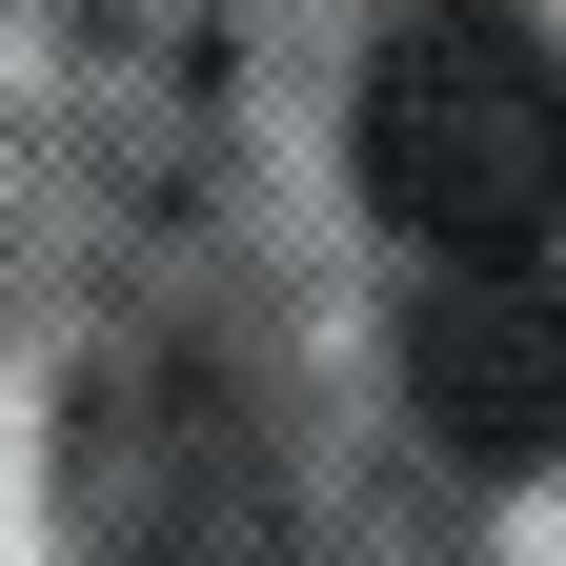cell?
<instances>
[{"mask_svg":"<svg viewBox=\"0 0 566 566\" xmlns=\"http://www.w3.org/2000/svg\"><path fill=\"white\" fill-rule=\"evenodd\" d=\"M365 202L446 263H506L566 223V61L506 0H424L365 61Z\"/></svg>","mask_w":566,"mask_h":566,"instance_id":"6da1fadb","label":"cell"},{"mask_svg":"<svg viewBox=\"0 0 566 566\" xmlns=\"http://www.w3.org/2000/svg\"><path fill=\"white\" fill-rule=\"evenodd\" d=\"M405 385H424V424H446L465 465H546L566 446V283L526 243L506 263H446L424 324H405Z\"/></svg>","mask_w":566,"mask_h":566,"instance_id":"7a4b0ae2","label":"cell"}]
</instances>
